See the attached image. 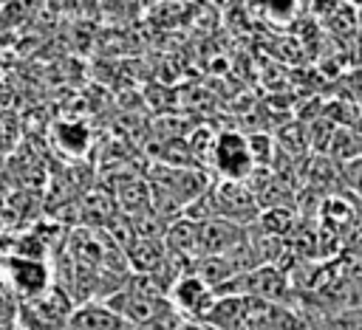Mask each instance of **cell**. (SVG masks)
<instances>
[{"mask_svg": "<svg viewBox=\"0 0 362 330\" xmlns=\"http://www.w3.org/2000/svg\"><path fill=\"white\" fill-rule=\"evenodd\" d=\"M215 291L195 274V271H189V274H181V276H175L173 282H170V288H167V302L173 305V310L181 316H189L192 322H198L206 310H209V305L215 302Z\"/></svg>", "mask_w": 362, "mask_h": 330, "instance_id": "1", "label": "cell"}, {"mask_svg": "<svg viewBox=\"0 0 362 330\" xmlns=\"http://www.w3.org/2000/svg\"><path fill=\"white\" fill-rule=\"evenodd\" d=\"M3 271H6V279H8L11 291L20 296V302H31L45 288H51V271H48V265L42 259L11 254L3 262Z\"/></svg>", "mask_w": 362, "mask_h": 330, "instance_id": "2", "label": "cell"}, {"mask_svg": "<svg viewBox=\"0 0 362 330\" xmlns=\"http://www.w3.org/2000/svg\"><path fill=\"white\" fill-rule=\"evenodd\" d=\"M212 164L223 175V181H243L255 169V158L249 141L238 133H221L212 141Z\"/></svg>", "mask_w": 362, "mask_h": 330, "instance_id": "3", "label": "cell"}, {"mask_svg": "<svg viewBox=\"0 0 362 330\" xmlns=\"http://www.w3.org/2000/svg\"><path fill=\"white\" fill-rule=\"evenodd\" d=\"M221 217L226 223H249L257 217V203L252 197V192L238 183V181H221L218 189L212 192V217Z\"/></svg>", "mask_w": 362, "mask_h": 330, "instance_id": "4", "label": "cell"}, {"mask_svg": "<svg viewBox=\"0 0 362 330\" xmlns=\"http://www.w3.org/2000/svg\"><path fill=\"white\" fill-rule=\"evenodd\" d=\"M65 330H133V324L105 302H79Z\"/></svg>", "mask_w": 362, "mask_h": 330, "instance_id": "5", "label": "cell"}, {"mask_svg": "<svg viewBox=\"0 0 362 330\" xmlns=\"http://www.w3.org/2000/svg\"><path fill=\"white\" fill-rule=\"evenodd\" d=\"M198 322L209 330H246V299L235 293L215 296V302Z\"/></svg>", "mask_w": 362, "mask_h": 330, "instance_id": "6", "label": "cell"}, {"mask_svg": "<svg viewBox=\"0 0 362 330\" xmlns=\"http://www.w3.org/2000/svg\"><path fill=\"white\" fill-rule=\"evenodd\" d=\"M54 138H57V144H59L65 152H71V155L85 152V147H88V141H90L88 127L79 124V121H65V124H59V127L54 130Z\"/></svg>", "mask_w": 362, "mask_h": 330, "instance_id": "7", "label": "cell"}, {"mask_svg": "<svg viewBox=\"0 0 362 330\" xmlns=\"http://www.w3.org/2000/svg\"><path fill=\"white\" fill-rule=\"evenodd\" d=\"M170 248L175 254H187V257H195L198 254V223L195 220H181L170 228Z\"/></svg>", "mask_w": 362, "mask_h": 330, "instance_id": "8", "label": "cell"}, {"mask_svg": "<svg viewBox=\"0 0 362 330\" xmlns=\"http://www.w3.org/2000/svg\"><path fill=\"white\" fill-rule=\"evenodd\" d=\"M178 330H209V327H206V324H201V322H192V319H181Z\"/></svg>", "mask_w": 362, "mask_h": 330, "instance_id": "9", "label": "cell"}]
</instances>
